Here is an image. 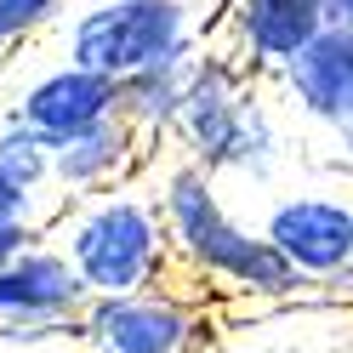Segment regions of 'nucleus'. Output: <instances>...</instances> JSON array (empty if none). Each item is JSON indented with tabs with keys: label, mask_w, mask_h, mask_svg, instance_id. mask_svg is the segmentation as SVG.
Wrapping results in <instances>:
<instances>
[{
	"label": "nucleus",
	"mask_w": 353,
	"mask_h": 353,
	"mask_svg": "<svg viewBox=\"0 0 353 353\" xmlns=\"http://www.w3.org/2000/svg\"><path fill=\"white\" fill-rule=\"evenodd\" d=\"M52 216H57L52 194H23V188H12L6 176H0V223H34V228H46Z\"/></svg>",
	"instance_id": "nucleus-16"
},
{
	"label": "nucleus",
	"mask_w": 353,
	"mask_h": 353,
	"mask_svg": "<svg viewBox=\"0 0 353 353\" xmlns=\"http://www.w3.org/2000/svg\"><path fill=\"white\" fill-rule=\"evenodd\" d=\"M342 137H347V143H353V125H347V131H342Z\"/></svg>",
	"instance_id": "nucleus-20"
},
{
	"label": "nucleus",
	"mask_w": 353,
	"mask_h": 353,
	"mask_svg": "<svg viewBox=\"0 0 353 353\" xmlns=\"http://www.w3.org/2000/svg\"><path fill=\"white\" fill-rule=\"evenodd\" d=\"M46 239L69 256L85 296H131L176 279L160 205H154L143 176L85 194V200H63L57 216L46 223Z\"/></svg>",
	"instance_id": "nucleus-3"
},
{
	"label": "nucleus",
	"mask_w": 353,
	"mask_h": 353,
	"mask_svg": "<svg viewBox=\"0 0 353 353\" xmlns=\"http://www.w3.org/2000/svg\"><path fill=\"white\" fill-rule=\"evenodd\" d=\"M85 307V291L52 239L17 251L6 268H0V325L17 319H74Z\"/></svg>",
	"instance_id": "nucleus-10"
},
{
	"label": "nucleus",
	"mask_w": 353,
	"mask_h": 353,
	"mask_svg": "<svg viewBox=\"0 0 353 353\" xmlns=\"http://www.w3.org/2000/svg\"><path fill=\"white\" fill-rule=\"evenodd\" d=\"M57 342H74V319H17V325H0V347H57Z\"/></svg>",
	"instance_id": "nucleus-15"
},
{
	"label": "nucleus",
	"mask_w": 353,
	"mask_h": 353,
	"mask_svg": "<svg viewBox=\"0 0 353 353\" xmlns=\"http://www.w3.org/2000/svg\"><path fill=\"white\" fill-rule=\"evenodd\" d=\"M256 234L307 279V291L353 268V200L325 188H296L268 200Z\"/></svg>",
	"instance_id": "nucleus-6"
},
{
	"label": "nucleus",
	"mask_w": 353,
	"mask_h": 353,
	"mask_svg": "<svg viewBox=\"0 0 353 353\" xmlns=\"http://www.w3.org/2000/svg\"><path fill=\"white\" fill-rule=\"evenodd\" d=\"M183 80H188V63H154V69H137V74L114 80L120 85V120L148 148L171 143L176 108H183Z\"/></svg>",
	"instance_id": "nucleus-12"
},
{
	"label": "nucleus",
	"mask_w": 353,
	"mask_h": 353,
	"mask_svg": "<svg viewBox=\"0 0 353 353\" xmlns=\"http://www.w3.org/2000/svg\"><path fill=\"white\" fill-rule=\"evenodd\" d=\"M216 307L200 285L165 279L131 296H85L74 314V342L85 353H205Z\"/></svg>",
	"instance_id": "nucleus-5"
},
{
	"label": "nucleus",
	"mask_w": 353,
	"mask_h": 353,
	"mask_svg": "<svg viewBox=\"0 0 353 353\" xmlns=\"http://www.w3.org/2000/svg\"><path fill=\"white\" fill-rule=\"evenodd\" d=\"M205 46L194 0H74L63 17V63L125 80L154 63H188Z\"/></svg>",
	"instance_id": "nucleus-4"
},
{
	"label": "nucleus",
	"mask_w": 353,
	"mask_h": 353,
	"mask_svg": "<svg viewBox=\"0 0 353 353\" xmlns=\"http://www.w3.org/2000/svg\"><path fill=\"white\" fill-rule=\"evenodd\" d=\"M330 29H353V0H330Z\"/></svg>",
	"instance_id": "nucleus-18"
},
{
	"label": "nucleus",
	"mask_w": 353,
	"mask_h": 353,
	"mask_svg": "<svg viewBox=\"0 0 353 353\" xmlns=\"http://www.w3.org/2000/svg\"><path fill=\"white\" fill-rule=\"evenodd\" d=\"M0 176H6L12 188H23V194H52V148L40 143L34 131H23L17 120L0 125ZM52 200H57V194H52Z\"/></svg>",
	"instance_id": "nucleus-13"
},
{
	"label": "nucleus",
	"mask_w": 353,
	"mask_h": 353,
	"mask_svg": "<svg viewBox=\"0 0 353 353\" xmlns=\"http://www.w3.org/2000/svg\"><path fill=\"white\" fill-rule=\"evenodd\" d=\"M46 239V228H34V223H0V268L17 256V251H29Z\"/></svg>",
	"instance_id": "nucleus-17"
},
{
	"label": "nucleus",
	"mask_w": 353,
	"mask_h": 353,
	"mask_svg": "<svg viewBox=\"0 0 353 353\" xmlns=\"http://www.w3.org/2000/svg\"><path fill=\"white\" fill-rule=\"evenodd\" d=\"M69 12H74V0H0V52L34 40L40 29L63 23Z\"/></svg>",
	"instance_id": "nucleus-14"
},
{
	"label": "nucleus",
	"mask_w": 353,
	"mask_h": 353,
	"mask_svg": "<svg viewBox=\"0 0 353 353\" xmlns=\"http://www.w3.org/2000/svg\"><path fill=\"white\" fill-rule=\"evenodd\" d=\"M183 160L200 171L223 176H245V183H268L285 160V131L268 108L262 80L234 63L223 46H200L188 57V80H183V108H176L171 143Z\"/></svg>",
	"instance_id": "nucleus-2"
},
{
	"label": "nucleus",
	"mask_w": 353,
	"mask_h": 353,
	"mask_svg": "<svg viewBox=\"0 0 353 353\" xmlns=\"http://www.w3.org/2000/svg\"><path fill=\"white\" fill-rule=\"evenodd\" d=\"M279 97L296 108V114L319 120L330 131H347L353 125V80H347V46H342V29H325L302 57H291L285 69L274 74Z\"/></svg>",
	"instance_id": "nucleus-11"
},
{
	"label": "nucleus",
	"mask_w": 353,
	"mask_h": 353,
	"mask_svg": "<svg viewBox=\"0 0 353 353\" xmlns=\"http://www.w3.org/2000/svg\"><path fill=\"white\" fill-rule=\"evenodd\" d=\"M342 46H347V80H353V29H342Z\"/></svg>",
	"instance_id": "nucleus-19"
},
{
	"label": "nucleus",
	"mask_w": 353,
	"mask_h": 353,
	"mask_svg": "<svg viewBox=\"0 0 353 353\" xmlns=\"http://www.w3.org/2000/svg\"><path fill=\"white\" fill-rule=\"evenodd\" d=\"M114 114H120V85L108 74L74 69V63L40 69L23 92L12 97V108H6V120L34 131L46 148H63L69 137H80V131H92V125L114 120Z\"/></svg>",
	"instance_id": "nucleus-8"
},
{
	"label": "nucleus",
	"mask_w": 353,
	"mask_h": 353,
	"mask_svg": "<svg viewBox=\"0 0 353 353\" xmlns=\"http://www.w3.org/2000/svg\"><path fill=\"white\" fill-rule=\"evenodd\" d=\"M143 183L160 205L176 279L205 285V296L234 302V307H274V302L307 296V279L251 223H239L211 171H200L194 160L160 143L148 154Z\"/></svg>",
	"instance_id": "nucleus-1"
},
{
	"label": "nucleus",
	"mask_w": 353,
	"mask_h": 353,
	"mask_svg": "<svg viewBox=\"0 0 353 353\" xmlns=\"http://www.w3.org/2000/svg\"><path fill=\"white\" fill-rule=\"evenodd\" d=\"M330 29V0H228L216 46L245 63L256 80H274L291 57H302Z\"/></svg>",
	"instance_id": "nucleus-7"
},
{
	"label": "nucleus",
	"mask_w": 353,
	"mask_h": 353,
	"mask_svg": "<svg viewBox=\"0 0 353 353\" xmlns=\"http://www.w3.org/2000/svg\"><path fill=\"white\" fill-rule=\"evenodd\" d=\"M148 154L154 148L114 114V120L69 137L63 148H52V194L57 200H85V194L137 183V176L148 171Z\"/></svg>",
	"instance_id": "nucleus-9"
}]
</instances>
